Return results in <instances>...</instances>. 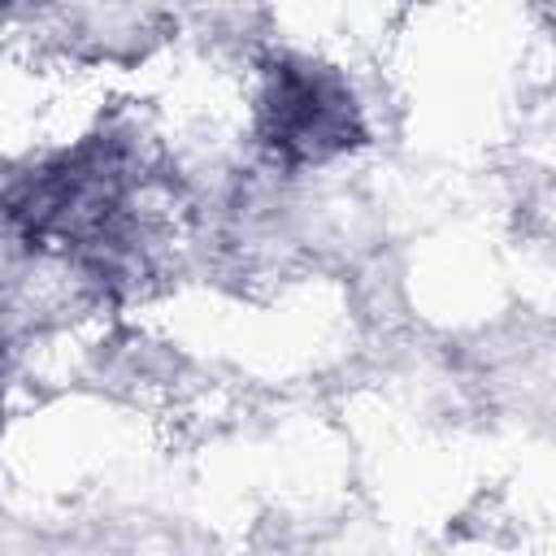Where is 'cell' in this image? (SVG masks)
<instances>
[{"instance_id": "obj_1", "label": "cell", "mask_w": 556, "mask_h": 556, "mask_svg": "<svg viewBox=\"0 0 556 556\" xmlns=\"http://www.w3.org/2000/svg\"><path fill=\"white\" fill-rule=\"evenodd\" d=\"M139 156L122 135H91L0 195L4 226L35 252H61L117 278L139 261Z\"/></svg>"}, {"instance_id": "obj_2", "label": "cell", "mask_w": 556, "mask_h": 556, "mask_svg": "<svg viewBox=\"0 0 556 556\" xmlns=\"http://www.w3.org/2000/svg\"><path fill=\"white\" fill-rule=\"evenodd\" d=\"M256 143L287 169L326 165L365 143V113L348 78L308 56H274L256 91Z\"/></svg>"}]
</instances>
